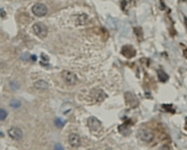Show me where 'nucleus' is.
Wrapping results in <instances>:
<instances>
[{
	"label": "nucleus",
	"mask_w": 187,
	"mask_h": 150,
	"mask_svg": "<svg viewBox=\"0 0 187 150\" xmlns=\"http://www.w3.org/2000/svg\"><path fill=\"white\" fill-rule=\"evenodd\" d=\"M0 136H4V134H3L2 132H0Z\"/></svg>",
	"instance_id": "aec40b11"
},
{
	"label": "nucleus",
	"mask_w": 187,
	"mask_h": 150,
	"mask_svg": "<svg viewBox=\"0 0 187 150\" xmlns=\"http://www.w3.org/2000/svg\"><path fill=\"white\" fill-rule=\"evenodd\" d=\"M184 55H185V56L187 58V49H186L184 52Z\"/></svg>",
	"instance_id": "6ab92c4d"
},
{
	"label": "nucleus",
	"mask_w": 187,
	"mask_h": 150,
	"mask_svg": "<svg viewBox=\"0 0 187 150\" xmlns=\"http://www.w3.org/2000/svg\"><path fill=\"white\" fill-rule=\"evenodd\" d=\"M8 116V112L4 109H0V120H5Z\"/></svg>",
	"instance_id": "2eb2a0df"
},
{
	"label": "nucleus",
	"mask_w": 187,
	"mask_h": 150,
	"mask_svg": "<svg viewBox=\"0 0 187 150\" xmlns=\"http://www.w3.org/2000/svg\"><path fill=\"white\" fill-rule=\"evenodd\" d=\"M157 75L159 80L162 82H165L169 79V76L166 74V72L163 71V70H158Z\"/></svg>",
	"instance_id": "f8f14e48"
},
{
	"label": "nucleus",
	"mask_w": 187,
	"mask_h": 150,
	"mask_svg": "<svg viewBox=\"0 0 187 150\" xmlns=\"http://www.w3.org/2000/svg\"><path fill=\"white\" fill-rule=\"evenodd\" d=\"M69 143L73 148H78L81 144V138L77 134H71L69 136Z\"/></svg>",
	"instance_id": "6e6552de"
},
{
	"label": "nucleus",
	"mask_w": 187,
	"mask_h": 150,
	"mask_svg": "<svg viewBox=\"0 0 187 150\" xmlns=\"http://www.w3.org/2000/svg\"><path fill=\"white\" fill-rule=\"evenodd\" d=\"M21 105V101L17 100H15V99H13V100H12L10 101V106L13 108L17 109V108L20 107Z\"/></svg>",
	"instance_id": "4468645a"
},
{
	"label": "nucleus",
	"mask_w": 187,
	"mask_h": 150,
	"mask_svg": "<svg viewBox=\"0 0 187 150\" xmlns=\"http://www.w3.org/2000/svg\"><path fill=\"white\" fill-rule=\"evenodd\" d=\"M32 11L36 16L41 17L45 16L48 13V8L44 3H38L32 7Z\"/></svg>",
	"instance_id": "f03ea898"
},
{
	"label": "nucleus",
	"mask_w": 187,
	"mask_h": 150,
	"mask_svg": "<svg viewBox=\"0 0 187 150\" xmlns=\"http://www.w3.org/2000/svg\"><path fill=\"white\" fill-rule=\"evenodd\" d=\"M121 53L125 57L132 58L136 56V50L131 45H126L123 47L121 49Z\"/></svg>",
	"instance_id": "423d86ee"
},
{
	"label": "nucleus",
	"mask_w": 187,
	"mask_h": 150,
	"mask_svg": "<svg viewBox=\"0 0 187 150\" xmlns=\"http://www.w3.org/2000/svg\"><path fill=\"white\" fill-rule=\"evenodd\" d=\"M62 76L64 81L69 85H74L77 80L76 75L69 71H63L62 72Z\"/></svg>",
	"instance_id": "7ed1b4c3"
},
{
	"label": "nucleus",
	"mask_w": 187,
	"mask_h": 150,
	"mask_svg": "<svg viewBox=\"0 0 187 150\" xmlns=\"http://www.w3.org/2000/svg\"><path fill=\"white\" fill-rule=\"evenodd\" d=\"M32 29H33L35 34L40 38H44L48 35V28L44 24L42 23H37L34 24Z\"/></svg>",
	"instance_id": "f257e3e1"
},
{
	"label": "nucleus",
	"mask_w": 187,
	"mask_h": 150,
	"mask_svg": "<svg viewBox=\"0 0 187 150\" xmlns=\"http://www.w3.org/2000/svg\"><path fill=\"white\" fill-rule=\"evenodd\" d=\"M55 126L58 128H62L65 124V120L62 118H56L54 120Z\"/></svg>",
	"instance_id": "ddd939ff"
},
{
	"label": "nucleus",
	"mask_w": 187,
	"mask_h": 150,
	"mask_svg": "<svg viewBox=\"0 0 187 150\" xmlns=\"http://www.w3.org/2000/svg\"><path fill=\"white\" fill-rule=\"evenodd\" d=\"M125 99L127 103L132 106V107H136L138 104V100L136 97L135 96H134L130 92L125 93Z\"/></svg>",
	"instance_id": "1a4fd4ad"
},
{
	"label": "nucleus",
	"mask_w": 187,
	"mask_h": 150,
	"mask_svg": "<svg viewBox=\"0 0 187 150\" xmlns=\"http://www.w3.org/2000/svg\"><path fill=\"white\" fill-rule=\"evenodd\" d=\"M32 59H34V61H36V59H37L36 56H32Z\"/></svg>",
	"instance_id": "a211bd4d"
},
{
	"label": "nucleus",
	"mask_w": 187,
	"mask_h": 150,
	"mask_svg": "<svg viewBox=\"0 0 187 150\" xmlns=\"http://www.w3.org/2000/svg\"><path fill=\"white\" fill-rule=\"evenodd\" d=\"M135 34H136V36H137L138 38H142L143 34H142V28H141L137 27V28H135Z\"/></svg>",
	"instance_id": "dca6fc26"
},
{
	"label": "nucleus",
	"mask_w": 187,
	"mask_h": 150,
	"mask_svg": "<svg viewBox=\"0 0 187 150\" xmlns=\"http://www.w3.org/2000/svg\"><path fill=\"white\" fill-rule=\"evenodd\" d=\"M101 122L95 116H90L88 119V126L93 131L98 130L101 127Z\"/></svg>",
	"instance_id": "0eeeda50"
},
{
	"label": "nucleus",
	"mask_w": 187,
	"mask_h": 150,
	"mask_svg": "<svg viewBox=\"0 0 187 150\" xmlns=\"http://www.w3.org/2000/svg\"><path fill=\"white\" fill-rule=\"evenodd\" d=\"M138 136L142 141L150 142L153 140L154 138V134L148 130L141 129L138 131Z\"/></svg>",
	"instance_id": "39448f33"
},
{
	"label": "nucleus",
	"mask_w": 187,
	"mask_h": 150,
	"mask_svg": "<svg viewBox=\"0 0 187 150\" xmlns=\"http://www.w3.org/2000/svg\"><path fill=\"white\" fill-rule=\"evenodd\" d=\"M118 129H119V133L121 134L122 135H123V136H128V135L130 134L131 132V130L130 126H129L127 124H122V125L119 126Z\"/></svg>",
	"instance_id": "9d476101"
},
{
	"label": "nucleus",
	"mask_w": 187,
	"mask_h": 150,
	"mask_svg": "<svg viewBox=\"0 0 187 150\" xmlns=\"http://www.w3.org/2000/svg\"><path fill=\"white\" fill-rule=\"evenodd\" d=\"M34 86L37 90H44L48 88V83L44 80H40L34 83Z\"/></svg>",
	"instance_id": "9b49d317"
},
{
	"label": "nucleus",
	"mask_w": 187,
	"mask_h": 150,
	"mask_svg": "<svg viewBox=\"0 0 187 150\" xmlns=\"http://www.w3.org/2000/svg\"><path fill=\"white\" fill-rule=\"evenodd\" d=\"M8 134L11 138L14 140H20L23 136V132L19 128L12 127L8 130Z\"/></svg>",
	"instance_id": "20e7f679"
},
{
	"label": "nucleus",
	"mask_w": 187,
	"mask_h": 150,
	"mask_svg": "<svg viewBox=\"0 0 187 150\" xmlns=\"http://www.w3.org/2000/svg\"><path fill=\"white\" fill-rule=\"evenodd\" d=\"M55 149H63V148H62V145H60L59 144H57L55 145Z\"/></svg>",
	"instance_id": "f3484780"
}]
</instances>
